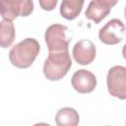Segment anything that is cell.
<instances>
[{
  "instance_id": "7",
  "label": "cell",
  "mask_w": 126,
  "mask_h": 126,
  "mask_svg": "<svg viewBox=\"0 0 126 126\" xmlns=\"http://www.w3.org/2000/svg\"><path fill=\"white\" fill-rule=\"evenodd\" d=\"M71 84L79 94H90L96 87V78L91 71L80 69L73 74Z\"/></svg>"
},
{
  "instance_id": "14",
  "label": "cell",
  "mask_w": 126,
  "mask_h": 126,
  "mask_svg": "<svg viewBox=\"0 0 126 126\" xmlns=\"http://www.w3.org/2000/svg\"><path fill=\"white\" fill-rule=\"evenodd\" d=\"M99 4H101L103 7L107 9H111L113 6H115L118 2V0H96Z\"/></svg>"
},
{
  "instance_id": "2",
  "label": "cell",
  "mask_w": 126,
  "mask_h": 126,
  "mask_svg": "<svg viewBox=\"0 0 126 126\" xmlns=\"http://www.w3.org/2000/svg\"><path fill=\"white\" fill-rule=\"evenodd\" d=\"M72 66L71 56L67 51L49 52L43 64V74L49 81L63 79Z\"/></svg>"
},
{
  "instance_id": "1",
  "label": "cell",
  "mask_w": 126,
  "mask_h": 126,
  "mask_svg": "<svg viewBox=\"0 0 126 126\" xmlns=\"http://www.w3.org/2000/svg\"><path fill=\"white\" fill-rule=\"evenodd\" d=\"M40 50L38 41L32 37H28L16 45L9 52V60L13 66L26 69L32 66Z\"/></svg>"
},
{
  "instance_id": "5",
  "label": "cell",
  "mask_w": 126,
  "mask_h": 126,
  "mask_svg": "<svg viewBox=\"0 0 126 126\" xmlns=\"http://www.w3.org/2000/svg\"><path fill=\"white\" fill-rule=\"evenodd\" d=\"M108 93L119 99L126 98V68L116 65L108 70L106 77Z\"/></svg>"
},
{
  "instance_id": "6",
  "label": "cell",
  "mask_w": 126,
  "mask_h": 126,
  "mask_svg": "<svg viewBox=\"0 0 126 126\" xmlns=\"http://www.w3.org/2000/svg\"><path fill=\"white\" fill-rule=\"evenodd\" d=\"M125 36V26L119 19H112L107 22L99 31L98 37L104 44H117Z\"/></svg>"
},
{
  "instance_id": "9",
  "label": "cell",
  "mask_w": 126,
  "mask_h": 126,
  "mask_svg": "<svg viewBox=\"0 0 126 126\" xmlns=\"http://www.w3.org/2000/svg\"><path fill=\"white\" fill-rule=\"evenodd\" d=\"M80 116L77 110L71 107H63L55 115V123L58 126H77Z\"/></svg>"
},
{
  "instance_id": "4",
  "label": "cell",
  "mask_w": 126,
  "mask_h": 126,
  "mask_svg": "<svg viewBox=\"0 0 126 126\" xmlns=\"http://www.w3.org/2000/svg\"><path fill=\"white\" fill-rule=\"evenodd\" d=\"M33 11L32 0H0V16L13 21L18 17H28Z\"/></svg>"
},
{
  "instance_id": "11",
  "label": "cell",
  "mask_w": 126,
  "mask_h": 126,
  "mask_svg": "<svg viewBox=\"0 0 126 126\" xmlns=\"http://www.w3.org/2000/svg\"><path fill=\"white\" fill-rule=\"evenodd\" d=\"M16 37L15 27L12 21L3 20L0 22V47H10Z\"/></svg>"
},
{
  "instance_id": "10",
  "label": "cell",
  "mask_w": 126,
  "mask_h": 126,
  "mask_svg": "<svg viewBox=\"0 0 126 126\" xmlns=\"http://www.w3.org/2000/svg\"><path fill=\"white\" fill-rule=\"evenodd\" d=\"M85 0H62L60 5V14L66 20L76 19L82 12Z\"/></svg>"
},
{
  "instance_id": "13",
  "label": "cell",
  "mask_w": 126,
  "mask_h": 126,
  "mask_svg": "<svg viewBox=\"0 0 126 126\" xmlns=\"http://www.w3.org/2000/svg\"><path fill=\"white\" fill-rule=\"evenodd\" d=\"M38 2H39V6L42 10L52 11L56 7L58 0H38Z\"/></svg>"
},
{
  "instance_id": "8",
  "label": "cell",
  "mask_w": 126,
  "mask_h": 126,
  "mask_svg": "<svg viewBox=\"0 0 126 126\" xmlns=\"http://www.w3.org/2000/svg\"><path fill=\"white\" fill-rule=\"evenodd\" d=\"M73 57L75 61L80 65L91 64L96 54L94 44L90 39H81L73 47Z\"/></svg>"
},
{
  "instance_id": "3",
  "label": "cell",
  "mask_w": 126,
  "mask_h": 126,
  "mask_svg": "<svg viewBox=\"0 0 126 126\" xmlns=\"http://www.w3.org/2000/svg\"><path fill=\"white\" fill-rule=\"evenodd\" d=\"M69 32L66 26L60 24H53L46 29L44 39L49 52L67 51L69 49L71 41Z\"/></svg>"
},
{
  "instance_id": "12",
  "label": "cell",
  "mask_w": 126,
  "mask_h": 126,
  "mask_svg": "<svg viewBox=\"0 0 126 126\" xmlns=\"http://www.w3.org/2000/svg\"><path fill=\"white\" fill-rule=\"evenodd\" d=\"M111 9H107L99 4L96 0H92L86 11V18L94 22V24L100 23L109 13Z\"/></svg>"
}]
</instances>
